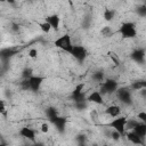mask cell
Masks as SVG:
<instances>
[{"label":"cell","mask_w":146,"mask_h":146,"mask_svg":"<svg viewBox=\"0 0 146 146\" xmlns=\"http://www.w3.org/2000/svg\"><path fill=\"white\" fill-rule=\"evenodd\" d=\"M103 146H108V145H107V144H105V145H103Z\"/></svg>","instance_id":"30"},{"label":"cell","mask_w":146,"mask_h":146,"mask_svg":"<svg viewBox=\"0 0 146 146\" xmlns=\"http://www.w3.org/2000/svg\"><path fill=\"white\" fill-rule=\"evenodd\" d=\"M114 17H115V10H113V9H108V8H106V9L104 10V13H103V18H104L106 22H111V21H113Z\"/></svg>","instance_id":"16"},{"label":"cell","mask_w":146,"mask_h":146,"mask_svg":"<svg viewBox=\"0 0 146 146\" xmlns=\"http://www.w3.org/2000/svg\"><path fill=\"white\" fill-rule=\"evenodd\" d=\"M131 57H132L137 63H144V59H145V51H144L143 49H138V50H136V51L131 55Z\"/></svg>","instance_id":"15"},{"label":"cell","mask_w":146,"mask_h":146,"mask_svg":"<svg viewBox=\"0 0 146 146\" xmlns=\"http://www.w3.org/2000/svg\"><path fill=\"white\" fill-rule=\"evenodd\" d=\"M19 136L24 139H27L31 143H35L36 141V131L31 128V127H22L18 131Z\"/></svg>","instance_id":"7"},{"label":"cell","mask_w":146,"mask_h":146,"mask_svg":"<svg viewBox=\"0 0 146 146\" xmlns=\"http://www.w3.org/2000/svg\"><path fill=\"white\" fill-rule=\"evenodd\" d=\"M38 25H39V27H40V30L43 32V33H49L50 31H51V27H50V25L46 22V21H43V22H40V23H38Z\"/></svg>","instance_id":"17"},{"label":"cell","mask_w":146,"mask_h":146,"mask_svg":"<svg viewBox=\"0 0 146 146\" xmlns=\"http://www.w3.org/2000/svg\"><path fill=\"white\" fill-rule=\"evenodd\" d=\"M117 32L122 39H133L137 36V29L133 22H124L119 27Z\"/></svg>","instance_id":"2"},{"label":"cell","mask_w":146,"mask_h":146,"mask_svg":"<svg viewBox=\"0 0 146 146\" xmlns=\"http://www.w3.org/2000/svg\"><path fill=\"white\" fill-rule=\"evenodd\" d=\"M87 102L95 104V105H103L104 104V96L100 94L99 90H94L87 95Z\"/></svg>","instance_id":"8"},{"label":"cell","mask_w":146,"mask_h":146,"mask_svg":"<svg viewBox=\"0 0 146 146\" xmlns=\"http://www.w3.org/2000/svg\"><path fill=\"white\" fill-rule=\"evenodd\" d=\"M124 136H125V138H127L130 143H132V144H135V145H143V144H144V139L140 138L138 135H136L132 130L125 132Z\"/></svg>","instance_id":"12"},{"label":"cell","mask_w":146,"mask_h":146,"mask_svg":"<svg viewBox=\"0 0 146 146\" xmlns=\"http://www.w3.org/2000/svg\"><path fill=\"white\" fill-rule=\"evenodd\" d=\"M100 33L104 35V36H110L113 32H112V29L110 26H104L102 30H100Z\"/></svg>","instance_id":"24"},{"label":"cell","mask_w":146,"mask_h":146,"mask_svg":"<svg viewBox=\"0 0 146 146\" xmlns=\"http://www.w3.org/2000/svg\"><path fill=\"white\" fill-rule=\"evenodd\" d=\"M0 146H8L7 144H5V143H0Z\"/></svg>","instance_id":"29"},{"label":"cell","mask_w":146,"mask_h":146,"mask_svg":"<svg viewBox=\"0 0 146 146\" xmlns=\"http://www.w3.org/2000/svg\"><path fill=\"white\" fill-rule=\"evenodd\" d=\"M38 55H39V51H38L36 48H31V49L29 50V52H27V56H29L30 58H32V59L36 58Z\"/></svg>","instance_id":"22"},{"label":"cell","mask_w":146,"mask_h":146,"mask_svg":"<svg viewBox=\"0 0 146 146\" xmlns=\"http://www.w3.org/2000/svg\"><path fill=\"white\" fill-rule=\"evenodd\" d=\"M0 115H2L5 117L8 115V110H7V106H6V103L3 99H0Z\"/></svg>","instance_id":"18"},{"label":"cell","mask_w":146,"mask_h":146,"mask_svg":"<svg viewBox=\"0 0 146 146\" xmlns=\"http://www.w3.org/2000/svg\"><path fill=\"white\" fill-rule=\"evenodd\" d=\"M70 55H72L76 60L83 62L88 57V50L86 49V47H83L81 44H73Z\"/></svg>","instance_id":"5"},{"label":"cell","mask_w":146,"mask_h":146,"mask_svg":"<svg viewBox=\"0 0 146 146\" xmlns=\"http://www.w3.org/2000/svg\"><path fill=\"white\" fill-rule=\"evenodd\" d=\"M44 21L50 25L51 30H54L55 32L59 31V26H60V17L57 14H51L49 16H47L44 18Z\"/></svg>","instance_id":"9"},{"label":"cell","mask_w":146,"mask_h":146,"mask_svg":"<svg viewBox=\"0 0 146 146\" xmlns=\"http://www.w3.org/2000/svg\"><path fill=\"white\" fill-rule=\"evenodd\" d=\"M33 74H32V70L31 68H25L24 71H23V74H22V76H23V79H29V78H31Z\"/></svg>","instance_id":"26"},{"label":"cell","mask_w":146,"mask_h":146,"mask_svg":"<svg viewBox=\"0 0 146 146\" xmlns=\"http://www.w3.org/2000/svg\"><path fill=\"white\" fill-rule=\"evenodd\" d=\"M132 131L136 133V135H138L140 138H145V136H146V123H141V122H138L135 127H133V129H132Z\"/></svg>","instance_id":"14"},{"label":"cell","mask_w":146,"mask_h":146,"mask_svg":"<svg viewBox=\"0 0 146 146\" xmlns=\"http://www.w3.org/2000/svg\"><path fill=\"white\" fill-rule=\"evenodd\" d=\"M46 113H47V116H48V119H49V120H51V119H54L55 116H57V115H58V113H57L56 108H54V107H49V108L46 111Z\"/></svg>","instance_id":"19"},{"label":"cell","mask_w":146,"mask_h":146,"mask_svg":"<svg viewBox=\"0 0 146 146\" xmlns=\"http://www.w3.org/2000/svg\"><path fill=\"white\" fill-rule=\"evenodd\" d=\"M49 130H50L49 123H47V122H42V123L40 124V131H41L42 133H48Z\"/></svg>","instance_id":"23"},{"label":"cell","mask_w":146,"mask_h":146,"mask_svg":"<svg viewBox=\"0 0 146 146\" xmlns=\"http://www.w3.org/2000/svg\"><path fill=\"white\" fill-rule=\"evenodd\" d=\"M127 122H128V117L124 115H119L116 117H113L112 120H110L106 123V127L111 128L113 131H116L117 133H120L121 136H124V133L127 132Z\"/></svg>","instance_id":"1"},{"label":"cell","mask_w":146,"mask_h":146,"mask_svg":"<svg viewBox=\"0 0 146 146\" xmlns=\"http://www.w3.org/2000/svg\"><path fill=\"white\" fill-rule=\"evenodd\" d=\"M137 119L141 122V123H146V112L145 111H141L137 114Z\"/></svg>","instance_id":"25"},{"label":"cell","mask_w":146,"mask_h":146,"mask_svg":"<svg viewBox=\"0 0 146 146\" xmlns=\"http://www.w3.org/2000/svg\"><path fill=\"white\" fill-rule=\"evenodd\" d=\"M52 43H54V46H55L56 48H58V49H60V50H63V51H65V52H67V54L71 52L72 47H73L72 38H71V35L67 34V33H65V34H63V35H60V36H58V38H56Z\"/></svg>","instance_id":"3"},{"label":"cell","mask_w":146,"mask_h":146,"mask_svg":"<svg viewBox=\"0 0 146 146\" xmlns=\"http://www.w3.org/2000/svg\"><path fill=\"white\" fill-rule=\"evenodd\" d=\"M49 121L56 127V129H57L58 132H64L65 127H66V122H67V119L66 117H63V116L57 115V116H55L54 119H51Z\"/></svg>","instance_id":"10"},{"label":"cell","mask_w":146,"mask_h":146,"mask_svg":"<svg viewBox=\"0 0 146 146\" xmlns=\"http://www.w3.org/2000/svg\"><path fill=\"white\" fill-rule=\"evenodd\" d=\"M92 79L95 80V81H97V82H103L105 79H104V74L102 73V72H95L94 74H92Z\"/></svg>","instance_id":"20"},{"label":"cell","mask_w":146,"mask_h":146,"mask_svg":"<svg viewBox=\"0 0 146 146\" xmlns=\"http://www.w3.org/2000/svg\"><path fill=\"white\" fill-rule=\"evenodd\" d=\"M119 89V83L113 80V79H105L103 82H102V86H100V94L104 96L105 94H113V92H116V90Z\"/></svg>","instance_id":"4"},{"label":"cell","mask_w":146,"mask_h":146,"mask_svg":"<svg viewBox=\"0 0 146 146\" xmlns=\"http://www.w3.org/2000/svg\"><path fill=\"white\" fill-rule=\"evenodd\" d=\"M105 113H106L108 116H111L112 119H113V117H116V116L121 115V107H120L119 105L112 104V105H110V106L106 107Z\"/></svg>","instance_id":"13"},{"label":"cell","mask_w":146,"mask_h":146,"mask_svg":"<svg viewBox=\"0 0 146 146\" xmlns=\"http://www.w3.org/2000/svg\"><path fill=\"white\" fill-rule=\"evenodd\" d=\"M145 87H146V84H145L143 81L133 82V83H132V86H131V88H132V89H135V90H141V89H144Z\"/></svg>","instance_id":"21"},{"label":"cell","mask_w":146,"mask_h":146,"mask_svg":"<svg viewBox=\"0 0 146 146\" xmlns=\"http://www.w3.org/2000/svg\"><path fill=\"white\" fill-rule=\"evenodd\" d=\"M116 94H117V98L122 102V103H130L131 102V94L128 89L125 88H121V89H117L116 90Z\"/></svg>","instance_id":"11"},{"label":"cell","mask_w":146,"mask_h":146,"mask_svg":"<svg viewBox=\"0 0 146 146\" xmlns=\"http://www.w3.org/2000/svg\"><path fill=\"white\" fill-rule=\"evenodd\" d=\"M78 146H87V145H86V144H84V143H80V144H79V145H78Z\"/></svg>","instance_id":"28"},{"label":"cell","mask_w":146,"mask_h":146,"mask_svg":"<svg viewBox=\"0 0 146 146\" xmlns=\"http://www.w3.org/2000/svg\"><path fill=\"white\" fill-rule=\"evenodd\" d=\"M92 146H98V145H96V144H95V145H92Z\"/></svg>","instance_id":"31"},{"label":"cell","mask_w":146,"mask_h":146,"mask_svg":"<svg viewBox=\"0 0 146 146\" xmlns=\"http://www.w3.org/2000/svg\"><path fill=\"white\" fill-rule=\"evenodd\" d=\"M111 137H112V139H113V140H119V139H120V138H121L122 136H121L120 133H117L116 131H113V130H112V133H111Z\"/></svg>","instance_id":"27"},{"label":"cell","mask_w":146,"mask_h":146,"mask_svg":"<svg viewBox=\"0 0 146 146\" xmlns=\"http://www.w3.org/2000/svg\"><path fill=\"white\" fill-rule=\"evenodd\" d=\"M29 81V84H30V90L36 92L40 90L42 83L46 81V76H42V75H32L31 78L27 79Z\"/></svg>","instance_id":"6"}]
</instances>
